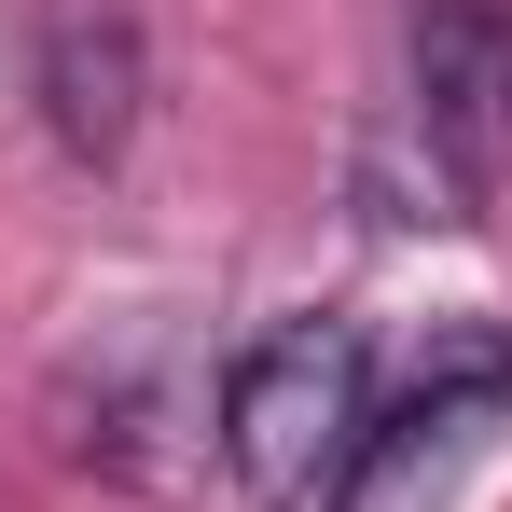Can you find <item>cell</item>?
Segmentation results:
<instances>
[{
	"label": "cell",
	"mask_w": 512,
	"mask_h": 512,
	"mask_svg": "<svg viewBox=\"0 0 512 512\" xmlns=\"http://www.w3.org/2000/svg\"><path fill=\"white\" fill-rule=\"evenodd\" d=\"M360 443H374V346H360V319H277V333L236 346V374L208 402V457H222L236 512H319Z\"/></svg>",
	"instance_id": "6da1fadb"
},
{
	"label": "cell",
	"mask_w": 512,
	"mask_h": 512,
	"mask_svg": "<svg viewBox=\"0 0 512 512\" xmlns=\"http://www.w3.org/2000/svg\"><path fill=\"white\" fill-rule=\"evenodd\" d=\"M402 125L471 208L512 194V0H416L402 28Z\"/></svg>",
	"instance_id": "7a4b0ae2"
},
{
	"label": "cell",
	"mask_w": 512,
	"mask_h": 512,
	"mask_svg": "<svg viewBox=\"0 0 512 512\" xmlns=\"http://www.w3.org/2000/svg\"><path fill=\"white\" fill-rule=\"evenodd\" d=\"M28 84H42V125H56L70 167H125V139H139V111H153V42H139L125 0H56Z\"/></svg>",
	"instance_id": "3957f363"
},
{
	"label": "cell",
	"mask_w": 512,
	"mask_h": 512,
	"mask_svg": "<svg viewBox=\"0 0 512 512\" xmlns=\"http://www.w3.org/2000/svg\"><path fill=\"white\" fill-rule=\"evenodd\" d=\"M499 416H512V346H499V360H471L457 388H429L416 416H388L360 457H346L333 512H416V499H443V471H457V457H471Z\"/></svg>",
	"instance_id": "277c9868"
}]
</instances>
